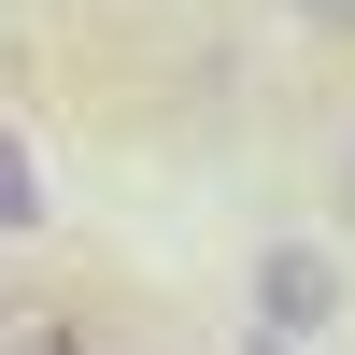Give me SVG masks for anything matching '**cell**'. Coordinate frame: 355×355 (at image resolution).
I'll return each instance as SVG.
<instances>
[{
	"mask_svg": "<svg viewBox=\"0 0 355 355\" xmlns=\"http://www.w3.org/2000/svg\"><path fill=\"white\" fill-rule=\"evenodd\" d=\"M327 313H341V270L313 242H270V256H256V341H313Z\"/></svg>",
	"mask_w": 355,
	"mask_h": 355,
	"instance_id": "obj_1",
	"label": "cell"
},
{
	"mask_svg": "<svg viewBox=\"0 0 355 355\" xmlns=\"http://www.w3.org/2000/svg\"><path fill=\"white\" fill-rule=\"evenodd\" d=\"M0 355H100V313L71 284H0Z\"/></svg>",
	"mask_w": 355,
	"mask_h": 355,
	"instance_id": "obj_2",
	"label": "cell"
},
{
	"mask_svg": "<svg viewBox=\"0 0 355 355\" xmlns=\"http://www.w3.org/2000/svg\"><path fill=\"white\" fill-rule=\"evenodd\" d=\"M15 227H43V185H28V142L0 128V242H15Z\"/></svg>",
	"mask_w": 355,
	"mask_h": 355,
	"instance_id": "obj_3",
	"label": "cell"
},
{
	"mask_svg": "<svg viewBox=\"0 0 355 355\" xmlns=\"http://www.w3.org/2000/svg\"><path fill=\"white\" fill-rule=\"evenodd\" d=\"M299 28H341V43H355V0H299Z\"/></svg>",
	"mask_w": 355,
	"mask_h": 355,
	"instance_id": "obj_4",
	"label": "cell"
},
{
	"mask_svg": "<svg viewBox=\"0 0 355 355\" xmlns=\"http://www.w3.org/2000/svg\"><path fill=\"white\" fill-rule=\"evenodd\" d=\"M256 355H299V341H256Z\"/></svg>",
	"mask_w": 355,
	"mask_h": 355,
	"instance_id": "obj_5",
	"label": "cell"
}]
</instances>
